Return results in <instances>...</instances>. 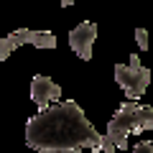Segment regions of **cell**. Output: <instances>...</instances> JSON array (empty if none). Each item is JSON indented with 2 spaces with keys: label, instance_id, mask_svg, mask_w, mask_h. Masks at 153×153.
Instances as JSON below:
<instances>
[{
  "label": "cell",
  "instance_id": "cell-9",
  "mask_svg": "<svg viewBox=\"0 0 153 153\" xmlns=\"http://www.w3.org/2000/svg\"><path fill=\"white\" fill-rule=\"evenodd\" d=\"M71 3H76V0H61V5H64V8H69Z\"/></svg>",
  "mask_w": 153,
  "mask_h": 153
},
{
  "label": "cell",
  "instance_id": "cell-8",
  "mask_svg": "<svg viewBox=\"0 0 153 153\" xmlns=\"http://www.w3.org/2000/svg\"><path fill=\"white\" fill-rule=\"evenodd\" d=\"M133 153H153V143L151 140H140L135 148H133Z\"/></svg>",
  "mask_w": 153,
  "mask_h": 153
},
{
  "label": "cell",
  "instance_id": "cell-2",
  "mask_svg": "<svg viewBox=\"0 0 153 153\" xmlns=\"http://www.w3.org/2000/svg\"><path fill=\"white\" fill-rule=\"evenodd\" d=\"M153 128V107L148 105H138V102H123L117 107V112L110 117L107 123V133H105V140L117 151H125L128 148V138L133 133H140V130H151Z\"/></svg>",
  "mask_w": 153,
  "mask_h": 153
},
{
  "label": "cell",
  "instance_id": "cell-7",
  "mask_svg": "<svg viewBox=\"0 0 153 153\" xmlns=\"http://www.w3.org/2000/svg\"><path fill=\"white\" fill-rule=\"evenodd\" d=\"M135 41H138V49L140 51L148 49V31L146 28H135Z\"/></svg>",
  "mask_w": 153,
  "mask_h": 153
},
{
  "label": "cell",
  "instance_id": "cell-6",
  "mask_svg": "<svg viewBox=\"0 0 153 153\" xmlns=\"http://www.w3.org/2000/svg\"><path fill=\"white\" fill-rule=\"evenodd\" d=\"M59 97H61V87L54 79H49V76H44V74H36L31 79V100L36 102L38 112H44L49 105L59 102Z\"/></svg>",
  "mask_w": 153,
  "mask_h": 153
},
{
  "label": "cell",
  "instance_id": "cell-5",
  "mask_svg": "<svg viewBox=\"0 0 153 153\" xmlns=\"http://www.w3.org/2000/svg\"><path fill=\"white\" fill-rule=\"evenodd\" d=\"M97 41V26L92 21H82L74 31H69V49L76 51L82 61L92 59V46Z\"/></svg>",
  "mask_w": 153,
  "mask_h": 153
},
{
  "label": "cell",
  "instance_id": "cell-1",
  "mask_svg": "<svg viewBox=\"0 0 153 153\" xmlns=\"http://www.w3.org/2000/svg\"><path fill=\"white\" fill-rule=\"evenodd\" d=\"M26 146L38 153H74L82 148L100 151L102 135L87 120L76 100H66V102H54L44 112L28 117Z\"/></svg>",
  "mask_w": 153,
  "mask_h": 153
},
{
  "label": "cell",
  "instance_id": "cell-4",
  "mask_svg": "<svg viewBox=\"0 0 153 153\" xmlns=\"http://www.w3.org/2000/svg\"><path fill=\"white\" fill-rule=\"evenodd\" d=\"M36 46V49H56V36L49 31H31V28H18L0 38V61H5L18 46Z\"/></svg>",
  "mask_w": 153,
  "mask_h": 153
},
{
  "label": "cell",
  "instance_id": "cell-3",
  "mask_svg": "<svg viewBox=\"0 0 153 153\" xmlns=\"http://www.w3.org/2000/svg\"><path fill=\"white\" fill-rule=\"evenodd\" d=\"M115 82L130 102H135L140 94H146L148 84H151V69L140 64L138 54H130L128 64H115Z\"/></svg>",
  "mask_w": 153,
  "mask_h": 153
}]
</instances>
